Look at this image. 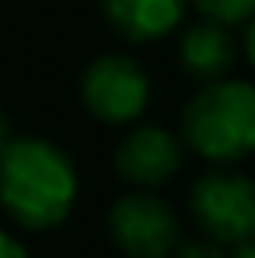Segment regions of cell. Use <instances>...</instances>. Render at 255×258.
Here are the masks:
<instances>
[{
    "mask_svg": "<svg viewBox=\"0 0 255 258\" xmlns=\"http://www.w3.org/2000/svg\"><path fill=\"white\" fill-rule=\"evenodd\" d=\"M189 0H101L109 25L133 42H150L168 35L182 21Z\"/></svg>",
    "mask_w": 255,
    "mask_h": 258,
    "instance_id": "7",
    "label": "cell"
},
{
    "mask_svg": "<svg viewBox=\"0 0 255 258\" xmlns=\"http://www.w3.org/2000/svg\"><path fill=\"white\" fill-rule=\"evenodd\" d=\"M175 258H227L217 241H189V244H175Z\"/></svg>",
    "mask_w": 255,
    "mask_h": 258,
    "instance_id": "10",
    "label": "cell"
},
{
    "mask_svg": "<svg viewBox=\"0 0 255 258\" xmlns=\"http://www.w3.org/2000/svg\"><path fill=\"white\" fill-rule=\"evenodd\" d=\"M0 258H28V255H25V248H21L14 237L0 234Z\"/></svg>",
    "mask_w": 255,
    "mask_h": 258,
    "instance_id": "11",
    "label": "cell"
},
{
    "mask_svg": "<svg viewBox=\"0 0 255 258\" xmlns=\"http://www.w3.org/2000/svg\"><path fill=\"white\" fill-rule=\"evenodd\" d=\"M185 140L207 161H241L255 150V91L248 81L203 87L182 115Z\"/></svg>",
    "mask_w": 255,
    "mask_h": 258,
    "instance_id": "2",
    "label": "cell"
},
{
    "mask_svg": "<svg viewBox=\"0 0 255 258\" xmlns=\"http://www.w3.org/2000/svg\"><path fill=\"white\" fill-rule=\"evenodd\" d=\"M77 199L70 157L42 136H18L0 147V206L21 227L49 230Z\"/></svg>",
    "mask_w": 255,
    "mask_h": 258,
    "instance_id": "1",
    "label": "cell"
},
{
    "mask_svg": "<svg viewBox=\"0 0 255 258\" xmlns=\"http://www.w3.org/2000/svg\"><path fill=\"white\" fill-rule=\"evenodd\" d=\"M196 7L220 25H245L255 11V0H196Z\"/></svg>",
    "mask_w": 255,
    "mask_h": 258,
    "instance_id": "9",
    "label": "cell"
},
{
    "mask_svg": "<svg viewBox=\"0 0 255 258\" xmlns=\"http://www.w3.org/2000/svg\"><path fill=\"white\" fill-rule=\"evenodd\" d=\"M109 234L129 258H168L178 244V220L158 196L133 192L109 210Z\"/></svg>",
    "mask_w": 255,
    "mask_h": 258,
    "instance_id": "5",
    "label": "cell"
},
{
    "mask_svg": "<svg viewBox=\"0 0 255 258\" xmlns=\"http://www.w3.org/2000/svg\"><path fill=\"white\" fill-rule=\"evenodd\" d=\"M182 154H178V140L158 126H143L129 133L116 150V171L133 185H161L178 171Z\"/></svg>",
    "mask_w": 255,
    "mask_h": 258,
    "instance_id": "6",
    "label": "cell"
},
{
    "mask_svg": "<svg viewBox=\"0 0 255 258\" xmlns=\"http://www.w3.org/2000/svg\"><path fill=\"white\" fill-rule=\"evenodd\" d=\"M192 216L217 244L255 234V185L238 171H210L192 185Z\"/></svg>",
    "mask_w": 255,
    "mask_h": 258,
    "instance_id": "3",
    "label": "cell"
},
{
    "mask_svg": "<svg viewBox=\"0 0 255 258\" xmlns=\"http://www.w3.org/2000/svg\"><path fill=\"white\" fill-rule=\"evenodd\" d=\"M231 258H255L252 237H245V241H234V255H231Z\"/></svg>",
    "mask_w": 255,
    "mask_h": 258,
    "instance_id": "12",
    "label": "cell"
},
{
    "mask_svg": "<svg viewBox=\"0 0 255 258\" xmlns=\"http://www.w3.org/2000/svg\"><path fill=\"white\" fill-rule=\"evenodd\" d=\"M11 140V126H7V119H4V112H0V147Z\"/></svg>",
    "mask_w": 255,
    "mask_h": 258,
    "instance_id": "13",
    "label": "cell"
},
{
    "mask_svg": "<svg viewBox=\"0 0 255 258\" xmlns=\"http://www.w3.org/2000/svg\"><path fill=\"white\" fill-rule=\"evenodd\" d=\"M231 25H220V21H199L185 32L182 39V63L192 77H203V81H217L224 77L234 59H238V45L234 35L227 32Z\"/></svg>",
    "mask_w": 255,
    "mask_h": 258,
    "instance_id": "8",
    "label": "cell"
},
{
    "mask_svg": "<svg viewBox=\"0 0 255 258\" xmlns=\"http://www.w3.org/2000/svg\"><path fill=\"white\" fill-rule=\"evenodd\" d=\"M81 98L87 112L109 126L133 122L147 101H150V81L143 67L129 56H98L84 70Z\"/></svg>",
    "mask_w": 255,
    "mask_h": 258,
    "instance_id": "4",
    "label": "cell"
}]
</instances>
